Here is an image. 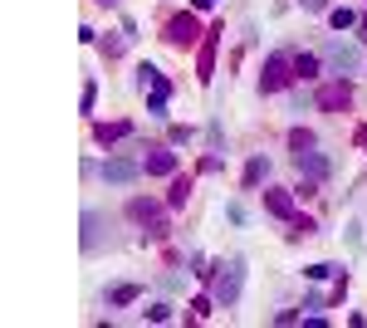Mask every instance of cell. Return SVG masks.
Segmentation results:
<instances>
[{"label": "cell", "mask_w": 367, "mask_h": 328, "mask_svg": "<svg viewBox=\"0 0 367 328\" xmlns=\"http://www.w3.org/2000/svg\"><path fill=\"white\" fill-rule=\"evenodd\" d=\"M240 289H245V260L235 255V260L216 264V280H211V294H216V304H221V309H230V304L240 299Z\"/></svg>", "instance_id": "cell-1"}, {"label": "cell", "mask_w": 367, "mask_h": 328, "mask_svg": "<svg viewBox=\"0 0 367 328\" xmlns=\"http://www.w3.org/2000/svg\"><path fill=\"white\" fill-rule=\"evenodd\" d=\"M324 64L333 69V74H362V54L353 49V44H324Z\"/></svg>", "instance_id": "cell-2"}, {"label": "cell", "mask_w": 367, "mask_h": 328, "mask_svg": "<svg viewBox=\"0 0 367 328\" xmlns=\"http://www.w3.org/2000/svg\"><path fill=\"white\" fill-rule=\"evenodd\" d=\"M137 74H142V79H137V84H142V93L152 88V98H147V108H152V113H167V98H172V84H167L162 74H157L152 64H142Z\"/></svg>", "instance_id": "cell-3"}, {"label": "cell", "mask_w": 367, "mask_h": 328, "mask_svg": "<svg viewBox=\"0 0 367 328\" xmlns=\"http://www.w3.org/2000/svg\"><path fill=\"white\" fill-rule=\"evenodd\" d=\"M289 69H294V59L270 54V59H265V74H259V88H265V93H279V88L289 84Z\"/></svg>", "instance_id": "cell-4"}, {"label": "cell", "mask_w": 367, "mask_h": 328, "mask_svg": "<svg viewBox=\"0 0 367 328\" xmlns=\"http://www.w3.org/2000/svg\"><path fill=\"white\" fill-rule=\"evenodd\" d=\"M137 162L132 157H108V162H103V182H113V186H128V182H137Z\"/></svg>", "instance_id": "cell-5"}, {"label": "cell", "mask_w": 367, "mask_h": 328, "mask_svg": "<svg viewBox=\"0 0 367 328\" xmlns=\"http://www.w3.org/2000/svg\"><path fill=\"white\" fill-rule=\"evenodd\" d=\"M128 215H132V221H152V235H162L167 226H162V211H157V201H128Z\"/></svg>", "instance_id": "cell-6"}, {"label": "cell", "mask_w": 367, "mask_h": 328, "mask_svg": "<svg viewBox=\"0 0 367 328\" xmlns=\"http://www.w3.org/2000/svg\"><path fill=\"white\" fill-rule=\"evenodd\" d=\"M196 15H177L172 25H167V44H196Z\"/></svg>", "instance_id": "cell-7"}, {"label": "cell", "mask_w": 367, "mask_h": 328, "mask_svg": "<svg viewBox=\"0 0 367 328\" xmlns=\"http://www.w3.org/2000/svg\"><path fill=\"white\" fill-rule=\"evenodd\" d=\"M142 167H147L152 177H177V152H167V147H152V157L142 162Z\"/></svg>", "instance_id": "cell-8"}, {"label": "cell", "mask_w": 367, "mask_h": 328, "mask_svg": "<svg viewBox=\"0 0 367 328\" xmlns=\"http://www.w3.org/2000/svg\"><path fill=\"white\" fill-rule=\"evenodd\" d=\"M348 103H353V88H348L343 79H338V84H328V88L319 93V108H328V113H338V108H348Z\"/></svg>", "instance_id": "cell-9"}, {"label": "cell", "mask_w": 367, "mask_h": 328, "mask_svg": "<svg viewBox=\"0 0 367 328\" xmlns=\"http://www.w3.org/2000/svg\"><path fill=\"white\" fill-rule=\"evenodd\" d=\"M299 172H308L313 182H319V177H328V162L319 152H299Z\"/></svg>", "instance_id": "cell-10"}, {"label": "cell", "mask_w": 367, "mask_h": 328, "mask_svg": "<svg viewBox=\"0 0 367 328\" xmlns=\"http://www.w3.org/2000/svg\"><path fill=\"white\" fill-rule=\"evenodd\" d=\"M265 206H270V215H284V221H294V201H289L284 191H265Z\"/></svg>", "instance_id": "cell-11"}, {"label": "cell", "mask_w": 367, "mask_h": 328, "mask_svg": "<svg viewBox=\"0 0 367 328\" xmlns=\"http://www.w3.org/2000/svg\"><path fill=\"white\" fill-rule=\"evenodd\" d=\"M319 64H324L319 54H294V74L299 79H319Z\"/></svg>", "instance_id": "cell-12"}, {"label": "cell", "mask_w": 367, "mask_h": 328, "mask_svg": "<svg viewBox=\"0 0 367 328\" xmlns=\"http://www.w3.org/2000/svg\"><path fill=\"white\" fill-rule=\"evenodd\" d=\"M270 177V157H250V167H245V186H259Z\"/></svg>", "instance_id": "cell-13"}, {"label": "cell", "mask_w": 367, "mask_h": 328, "mask_svg": "<svg viewBox=\"0 0 367 328\" xmlns=\"http://www.w3.org/2000/svg\"><path fill=\"white\" fill-rule=\"evenodd\" d=\"M289 147H294V157H299V152H313V147H319V137H313L308 128H294V133H289Z\"/></svg>", "instance_id": "cell-14"}, {"label": "cell", "mask_w": 367, "mask_h": 328, "mask_svg": "<svg viewBox=\"0 0 367 328\" xmlns=\"http://www.w3.org/2000/svg\"><path fill=\"white\" fill-rule=\"evenodd\" d=\"M128 133H132L128 123H98V142H103V147H108V142H118V137H128Z\"/></svg>", "instance_id": "cell-15"}, {"label": "cell", "mask_w": 367, "mask_h": 328, "mask_svg": "<svg viewBox=\"0 0 367 328\" xmlns=\"http://www.w3.org/2000/svg\"><path fill=\"white\" fill-rule=\"evenodd\" d=\"M132 299H142L137 284H118V289H108V304H132Z\"/></svg>", "instance_id": "cell-16"}, {"label": "cell", "mask_w": 367, "mask_h": 328, "mask_svg": "<svg viewBox=\"0 0 367 328\" xmlns=\"http://www.w3.org/2000/svg\"><path fill=\"white\" fill-rule=\"evenodd\" d=\"M186 196H191V182H186V177H177V182H172V196H167V206H186Z\"/></svg>", "instance_id": "cell-17"}, {"label": "cell", "mask_w": 367, "mask_h": 328, "mask_svg": "<svg viewBox=\"0 0 367 328\" xmlns=\"http://www.w3.org/2000/svg\"><path fill=\"white\" fill-rule=\"evenodd\" d=\"M221 35V30H216ZM216 35L206 39V49H201V79H211V54H216Z\"/></svg>", "instance_id": "cell-18"}, {"label": "cell", "mask_w": 367, "mask_h": 328, "mask_svg": "<svg viewBox=\"0 0 367 328\" xmlns=\"http://www.w3.org/2000/svg\"><path fill=\"white\" fill-rule=\"evenodd\" d=\"M328 25H333V30H353V25H357V15H353V10H333V15H328Z\"/></svg>", "instance_id": "cell-19"}, {"label": "cell", "mask_w": 367, "mask_h": 328, "mask_svg": "<svg viewBox=\"0 0 367 328\" xmlns=\"http://www.w3.org/2000/svg\"><path fill=\"white\" fill-rule=\"evenodd\" d=\"M304 275H308V280H328V275H338V264H308Z\"/></svg>", "instance_id": "cell-20"}, {"label": "cell", "mask_w": 367, "mask_h": 328, "mask_svg": "<svg viewBox=\"0 0 367 328\" xmlns=\"http://www.w3.org/2000/svg\"><path fill=\"white\" fill-rule=\"evenodd\" d=\"M147 318H152V323H167V318H172V304H152Z\"/></svg>", "instance_id": "cell-21"}, {"label": "cell", "mask_w": 367, "mask_h": 328, "mask_svg": "<svg viewBox=\"0 0 367 328\" xmlns=\"http://www.w3.org/2000/svg\"><path fill=\"white\" fill-rule=\"evenodd\" d=\"M304 10H328V0H299Z\"/></svg>", "instance_id": "cell-22"}, {"label": "cell", "mask_w": 367, "mask_h": 328, "mask_svg": "<svg viewBox=\"0 0 367 328\" xmlns=\"http://www.w3.org/2000/svg\"><path fill=\"white\" fill-rule=\"evenodd\" d=\"M211 6H216V0H196V10H211Z\"/></svg>", "instance_id": "cell-23"}, {"label": "cell", "mask_w": 367, "mask_h": 328, "mask_svg": "<svg viewBox=\"0 0 367 328\" xmlns=\"http://www.w3.org/2000/svg\"><path fill=\"white\" fill-rule=\"evenodd\" d=\"M362 44H367V20H362Z\"/></svg>", "instance_id": "cell-24"}]
</instances>
